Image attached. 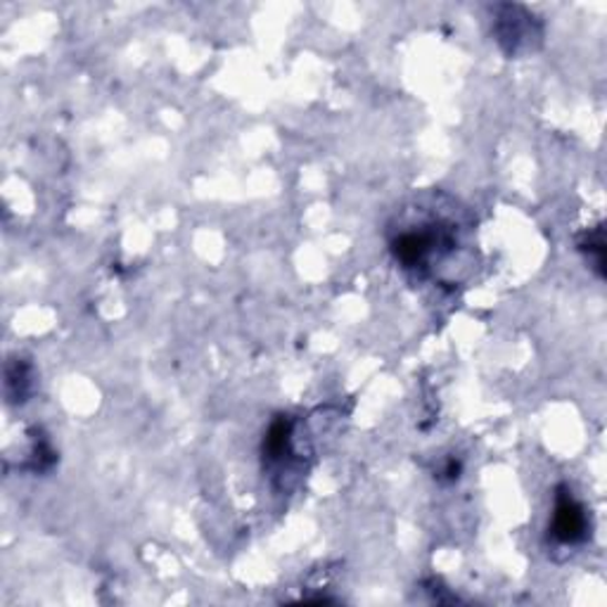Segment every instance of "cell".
Wrapping results in <instances>:
<instances>
[{
    "mask_svg": "<svg viewBox=\"0 0 607 607\" xmlns=\"http://www.w3.org/2000/svg\"><path fill=\"white\" fill-rule=\"evenodd\" d=\"M57 463V453L51 447V441L41 432L34 430V439H31V458H29V468L34 472H48Z\"/></svg>",
    "mask_w": 607,
    "mask_h": 607,
    "instance_id": "52a82bcc",
    "label": "cell"
},
{
    "mask_svg": "<svg viewBox=\"0 0 607 607\" xmlns=\"http://www.w3.org/2000/svg\"><path fill=\"white\" fill-rule=\"evenodd\" d=\"M294 437H297V422L290 416H278L269 425L264 441H261V461H264V470L271 478L281 480L285 486H290L287 480L297 478L304 465V458L300 456Z\"/></svg>",
    "mask_w": 607,
    "mask_h": 607,
    "instance_id": "3957f363",
    "label": "cell"
},
{
    "mask_svg": "<svg viewBox=\"0 0 607 607\" xmlns=\"http://www.w3.org/2000/svg\"><path fill=\"white\" fill-rule=\"evenodd\" d=\"M577 250L584 254L588 269L598 278H605V233L603 223L596 228H588L584 236L577 238Z\"/></svg>",
    "mask_w": 607,
    "mask_h": 607,
    "instance_id": "8992f818",
    "label": "cell"
},
{
    "mask_svg": "<svg viewBox=\"0 0 607 607\" xmlns=\"http://www.w3.org/2000/svg\"><path fill=\"white\" fill-rule=\"evenodd\" d=\"M588 536L590 517L586 513V505L574 496V491L567 484H557L548 522V538L563 548H574L586 544Z\"/></svg>",
    "mask_w": 607,
    "mask_h": 607,
    "instance_id": "277c9868",
    "label": "cell"
},
{
    "mask_svg": "<svg viewBox=\"0 0 607 607\" xmlns=\"http://www.w3.org/2000/svg\"><path fill=\"white\" fill-rule=\"evenodd\" d=\"M453 202L418 205L389 226V252L397 264L420 281L437 278L444 264L461 252L465 223Z\"/></svg>",
    "mask_w": 607,
    "mask_h": 607,
    "instance_id": "6da1fadb",
    "label": "cell"
},
{
    "mask_svg": "<svg viewBox=\"0 0 607 607\" xmlns=\"http://www.w3.org/2000/svg\"><path fill=\"white\" fill-rule=\"evenodd\" d=\"M458 478H461V461H456V458H449V461L444 463V468L439 470V480L456 482Z\"/></svg>",
    "mask_w": 607,
    "mask_h": 607,
    "instance_id": "ba28073f",
    "label": "cell"
},
{
    "mask_svg": "<svg viewBox=\"0 0 607 607\" xmlns=\"http://www.w3.org/2000/svg\"><path fill=\"white\" fill-rule=\"evenodd\" d=\"M34 366L24 358H12L6 366V397L10 404H24L34 394Z\"/></svg>",
    "mask_w": 607,
    "mask_h": 607,
    "instance_id": "5b68a950",
    "label": "cell"
},
{
    "mask_svg": "<svg viewBox=\"0 0 607 607\" xmlns=\"http://www.w3.org/2000/svg\"><path fill=\"white\" fill-rule=\"evenodd\" d=\"M491 34L507 57H524L544 43V22L530 8L501 3L491 8Z\"/></svg>",
    "mask_w": 607,
    "mask_h": 607,
    "instance_id": "7a4b0ae2",
    "label": "cell"
}]
</instances>
